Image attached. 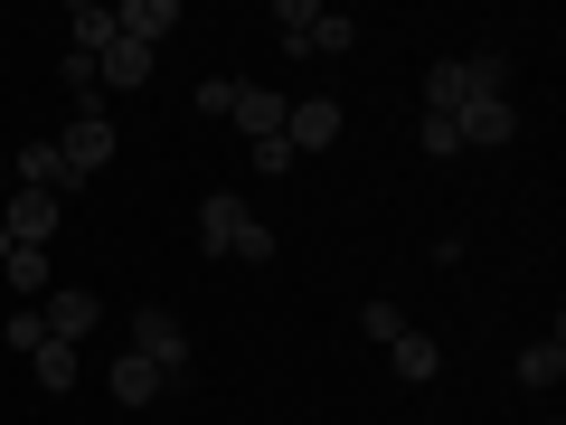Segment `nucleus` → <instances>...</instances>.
<instances>
[{"instance_id":"nucleus-1","label":"nucleus","mask_w":566,"mask_h":425,"mask_svg":"<svg viewBox=\"0 0 566 425\" xmlns=\"http://www.w3.org/2000/svg\"><path fill=\"white\" fill-rule=\"evenodd\" d=\"M453 133H463L472 152H510V142H520V104L510 95H463L453 104Z\"/></svg>"},{"instance_id":"nucleus-2","label":"nucleus","mask_w":566,"mask_h":425,"mask_svg":"<svg viewBox=\"0 0 566 425\" xmlns=\"http://www.w3.org/2000/svg\"><path fill=\"white\" fill-rule=\"evenodd\" d=\"M133 360H151L161 379H180V369H189V331L170 322L161 303H151V312H133Z\"/></svg>"},{"instance_id":"nucleus-3","label":"nucleus","mask_w":566,"mask_h":425,"mask_svg":"<svg viewBox=\"0 0 566 425\" xmlns=\"http://www.w3.org/2000/svg\"><path fill=\"white\" fill-rule=\"evenodd\" d=\"M57 162H66V180H95V170L114 162V123H104V114H76V123L57 133Z\"/></svg>"},{"instance_id":"nucleus-4","label":"nucleus","mask_w":566,"mask_h":425,"mask_svg":"<svg viewBox=\"0 0 566 425\" xmlns=\"http://www.w3.org/2000/svg\"><path fill=\"white\" fill-rule=\"evenodd\" d=\"M57 218H66V199H57V189H10V208H0L10 246H48V237H57Z\"/></svg>"},{"instance_id":"nucleus-5","label":"nucleus","mask_w":566,"mask_h":425,"mask_svg":"<svg viewBox=\"0 0 566 425\" xmlns=\"http://www.w3.org/2000/svg\"><path fill=\"white\" fill-rule=\"evenodd\" d=\"M340 104H331V95H303V104H293V114H283V142H293V162H303V152H331V142H340Z\"/></svg>"},{"instance_id":"nucleus-6","label":"nucleus","mask_w":566,"mask_h":425,"mask_svg":"<svg viewBox=\"0 0 566 425\" xmlns=\"http://www.w3.org/2000/svg\"><path fill=\"white\" fill-rule=\"evenodd\" d=\"M39 322H48V341H76L85 350V331H95V293H85V283H48Z\"/></svg>"},{"instance_id":"nucleus-7","label":"nucleus","mask_w":566,"mask_h":425,"mask_svg":"<svg viewBox=\"0 0 566 425\" xmlns=\"http://www.w3.org/2000/svg\"><path fill=\"white\" fill-rule=\"evenodd\" d=\"M245 227H255V218H245L237 189H208V199H199V246H208V256H237Z\"/></svg>"},{"instance_id":"nucleus-8","label":"nucleus","mask_w":566,"mask_h":425,"mask_svg":"<svg viewBox=\"0 0 566 425\" xmlns=\"http://www.w3.org/2000/svg\"><path fill=\"white\" fill-rule=\"evenodd\" d=\"M170 29H180V0H123L114 10V39H133V48H161Z\"/></svg>"},{"instance_id":"nucleus-9","label":"nucleus","mask_w":566,"mask_h":425,"mask_svg":"<svg viewBox=\"0 0 566 425\" xmlns=\"http://www.w3.org/2000/svg\"><path fill=\"white\" fill-rule=\"evenodd\" d=\"M29 379H39L48 397H66V387L85 379V350L76 341H39V350H29Z\"/></svg>"},{"instance_id":"nucleus-10","label":"nucleus","mask_w":566,"mask_h":425,"mask_svg":"<svg viewBox=\"0 0 566 425\" xmlns=\"http://www.w3.org/2000/svg\"><path fill=\"white\" fill-rule=\"evenodd\" d=\"M283 114H293V95H264V85H237V114H227V123H245V142H274V133H283Z\"/></svg>"},{"instance_id":"nucleus-11","label":"nucleus","mask_w":566,"mask_h":425,"mask_svg":"<svg viewBox=\"0 0 566 425\" xmlns=\"http://www.w3.org/2000/svg\"><path fill=\"white\" fill-rule=\"evenodd\" d=\"M104 387H114V406H151V397H161V369H151V360H133V350H123V360L114 369H104Z\"/></svg>"},{"instance_id":"nucleus-12","label":"nucleus","mask_w":566,"mask_h":425,"mask_svg":"<svg viewBox=\"0 0 566 425\" xmlns=\"http://www.w3.org/2000/svg\"><path fill=\"white\" fill-rule=\"evenodd\" d=\"M95 85H114V95H133V85H151V48H133V39H114L95 58Z\"/></svg>"},{"instance_id":"nucleus-13","label":"nucleus","mask_w":566,"mask_h":425,"mask_svg":"<svg viewBox=\"0 0 566 425\" xmlns=\"http://www.w3.org/2000/svg\"><path fill=\"white\" fill-rule=\"evenodd\" d=\"M387 360H397L406 387H424L434 369H444V350H434V331H397V341H387Z\"/></svg>"},{"instance_id":"nucleus-14","label":"nucleus","mask_w":566,"mask_h":425,"mask_svg":"<svg viewBox=\"0 0 566 425\" xmlns=\"http://www.w3.org/2000/svg\"><path fill=\"white\" fill-rule=\"evenodd\" d=\"M66 29H76V58H104V48H114V10H104V0H76Z\"/></svg>"},{"instance_id":"nucleus-15","label":"nucleus","mask_w":566,"mask_h":425,"mask_svg":"<svg viewBox=\"0 0 566 425\" xmlns=\"http://www.w3.org/2000/svg\"><path fill=\"white\" fill-rule=\"evenodd\" d=\"M0 274H10V293H20V303H29V293L48 303V246H10V256H0Z\"/></svg>"},{"instance_id":"nucleus-16","label":"nucleus","mask_w":566,"mask_h":425,"mask_svg":"<svg viewBox=\"0 0 566 425\" xmlns=\"http://www.w3.org/2000/svg\"><path fill=\"white\" fill-rule=\"evenodd\" d=\"M463 66V95H501L510 85V48H472V58H453Z\"/></svg>"},{"instance_id":"nucleus-17","label":"nucleus","mask_w":566,"mask_h":425,"mask_svg":"<svg viewBox=\"0 0 566 425\" xmlns=\"http://www.w3.org/2000/svg\"><path fill=\"white\" fill-rule=\"evenodd\" d=\"M20 189H57V199L76 189V180H66V162H57V142H29V152H20Z\"/></svg>"},{"instance_id":"nucleus-18","label":"nucleus","mask_w":566,"mask_h":425,"mask_svg":"<svg viewBox=\"0 0 566 425\" xmlns=\"http://www.w3.org/2000/svg\"><path fill=\"white\" fill-rule=\"evenodd\" d=\"M557 379H566V341L547 331V341H528V350H520V387H557Z\"/></svg>"},{"instance_id":"nucleus-19","label":"nucleus","mask_w":566,"mask_h":425,"mask_svg":"<svg viewBox=\"0 0 566 425\" xmlns=\"http://www.w3.org/2000/svg\"><path fill=\"white\" fill-rule=\"evenodd\" d=\"M274 39L293 48V58H312V39H322V10H312V0H283V10H274Z\"/></svg>"},{"instance_id":"nucleus-20","label":"nucleus","mask_w":566,"mask_h":425,"mask_svg":"<svg viewBox=\"0 0 566 425\" xmlns=\"http://www.w3.org/2000/svg\"><path fill=\"white\" fill-rule=\"evenodd\" d=\"M453 104H463V66L434 58V66H424V114H453Z\"/></svg>"},{"instance_id":"nucleus-21","label":"nucleus","mask_w":566,"mask_h":425,"mask_svg":"<svg viewBox=\"0 0 566 425\" xmlns=\"http://www.w3.org/2000/svg\"><path fill=\"white\" fill-rule=\"evenodd\" d=\"M57 85H66V95L85 104V114H95V95H104V85H95V58H76V48H66V66H57Z\"/></svg>"},{"instance_id":"nucleus-22","label":"nucleus","mask_w":566,"mask_h":425,"mask_svg":"<svg viewBox=\"0 0 566 425\" xmlns=\"http://www.w3.org/2000/svg\"><path fill=\"white\" fill-rule=\"evenodd\" d=\"M416 142L434 152V162H453V152H463V133H453V114H424V123H416Z\"/></svg>"},{"instance_id":"nucleus-23","label":"nucleus","mask_w":566,"mask_h":425,"mask_svg":"<svg viewBox=\"0 0 566 425\" xmlns=\"http://www.w3.org/2000/svg\"><path fill=\"white\" fill-rule=\"evenodd\" d=\"M0 341H10V350H20V360H29V350H39V341H48V322H39V312H29V303H20V312H10V331H0Z\"/></svg>"},{"instance_id":"nucleus-24","label":"nucleus","mask_w":566,"mask_h":425,"mask_svg":"<svg viewBox=\"0 0 566 425\" xmlns=\"http://www.w3.org/2000/svg\"><path fill=\"white\" fill-rule=\"evenodd\" d=\"M189 104H199V114H237V76H208Z\"/></svg>"},{"instance_id":"nucleus-25","label":"nucleus","mask_w":566,"mask_h":425,"mask_svg":"<svg viewBox=\"0 0 566 425\" xmlns=\"http://www.w3.org/2000/svg\"><path fill=\"white\" fill-rule=\"evenodd\" d=\"M359 331H368V341H397L406 312H397V303H368V312H359Z\"/></svg>"},{"instance_id":"nucleus-26","label":"nucleus","mask_w":566,"mask_h":425,"mask_svg":"<svg viewBox=\"0 0 566 425\" xmlns=\"http://www.w3.org/2000/svg\"><path fill=\"white\" fill-rule=\"evenodd\" d=\"M255 170H264V180H283V170H293V142H283V133L255 142Z\"/></svg>"},{"instance_id":"nucleus-27","label":"nucleus","mask_w":566,"mask_h":425,"mask_svg":"<svg viewBox=\"0 0 566 425\" xmlns=\"http://www.w3.org/2000/svg\"><path fill=\"white\" fill-rule=\"evenodd\" d=\"M0 256H10V227H0Z\"/></svg>"}]
</instances>
